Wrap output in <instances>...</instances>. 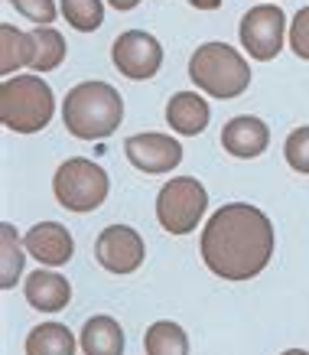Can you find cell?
I'll use <instances>...</instances> for the list:
<instances>
[{
	"instance_id": "1",
	"label": "cell",
	"mask_w": 309,
	"mask_h": 355,
	"mask_svg": "<svg viewBox=\"0 0 309 355\" xmlns=\"http://www.w3.org/2000/svg\"><path fill=\"white\" fill-rule=\"evenodd\" d=\"M274 225L247 202H228L202 228V261L215 277L241 284L257 277L274 258Z\"/></svg>"
},
{
	"instance_id": "2",
	"label": "cell",
	"mask_w": 309,
	"mask_h": 355,
	"mask_svg": "<svg viewBox=\"0 0 309 355\" xmlns=\"http://www.w3.org/2000/svg\"><path fill=\"white\" fill-rule=\"evenodd\" d=\"M124 121V98L107 82H78L62 101V124L78 140H105Z\"/></svg>"
},
{
	"instance_id": "3",
	"label": "cell",
	"mask_w": 309,
	"mask_h": 355,
	"mask_svg": "<svg viewBox=\"0 0 309 355\" xmlns=\"http://www.w3.org/2000/svg\"><path fill=\"white\" fill-rule=\"evenodd\" d=\"M55 114V95L43 76H10L0 85V124L13 134H36Z\"/></svg>"
},
{
	"instance_id": "4",
	"label": "cell",
	"mask_w": 309,
	"mask_h": 355,
	"mask_svg": "<svg viewBox=\"0 0 309 355\" xmlns=\"http://www.w3.org/2000/svg\"><path fill=\"white\" fill-rule=\"evenodd\" d=\"M189 78L209 98L228 101V98H238L247 92L251 65L228 43H202L189 59Z\"/></svg>"
},
{
	"instance_id": "5",
	"label": "cell",
	"mask_w": 309,
	"mask_h": 355,
	"mask_svg": "<svg viewBox=\"0 0 309 355\" xmlns=\"http://www.w3.org/2000/svg\"><path fill=\"white\" fill-rule=\"evenodd\" d=\"M107 189H111V180L105 166H98L88 157H69L53 176L55 202L69 212H95L107 199Z\"/></svg>"
},
{
	"instance_id": "6",
	"label": "cell",
	"mask_w": 309,
	"mask_h": 355,
	"mask_svg": "<svg viewBox=\"0 0 309 355\" xmlns=\"http://www.w3.org/2000/svg\"><path fill=\"white\" fill-rule=\"evenodd\" d=\"M205 209H209V193L195 176H179L166 180L157 193V218L170 235H189L199 228Z\"/></svg>"
},
{
	"instance_id": "7",
	"label": "cell",
	"mask_w": 309,
	"mask_h": 355,
	"mask_svg": "<svg viewBox=\"0 0 309 355\" xmlns=\"http://www.w3.org/2000/svg\"><path fill=\"white\" fill-rule=\"evenodd\" d=\"M283 33H287V17H283V10L277 3H257V7H251L241 17V26H238L241 46L257 62L277 59L280 49H283Z\"/></svg>"
},
{
	"instance_id": "8",
	"label": "cell",
	"mask_w": 309,
	"mask_h": 355,
	"mask_svg": "<svg viewBox=\"0 0 309 355\" xmlns=\"http://www.w3.org/2000/svg\"><path fill=\"white\" fill-rule=\"evenodd\" d=\"M111 62L121 76L134 78V82H147L160 72L163 65V46L160 40L147 30H127L121 33L114 46H111Z\"/></svg>"
},
{
	"instance_id": "9",
	"label": "cell",
	"mask_w": 309,
	"mask_h": 355,
	"mask_svg": "<svg viewBox=\"0 0 309 355\" xmlns=\"http://www.w3.org/2000/svg\"><path fill=\"white\" fill-rule=\"evenodd\" d=\"M95 258L111 274H134L147 258V248L130 225H107L95 241Z\"/></svg>"
},
{
	"instance_id": "10",
	"label": "cell",
	"mask_w": 309,
	"mask_h": 355,
	"mask_svg": "<svg viewBox=\"0 0 309 355\" xmlns=\"http://www.w3.org/2000/svg\"><path fill=\"white\" fill-rule=\"evenodd\" d=\"M124 153H127L130 166L140 173H173L182 160V147L173 134H134L124 140Z\"/></svg>"
},
{
	"instance_id": "11",
	"label": "cell",
	"mask_w": 309,
	"mask_h": 355,
	"mask_svg": "<svg viewBox=\"0 0 309 355\" xmlns=\"http://www.w3.org/2000/svg\"><path fill=\"white\" fill-rule=\"evenodd\" d=\"M23 248L30 251V258H36L43 268H62L75 254L72 232L59 222H39L33 225L23 238Z\"/></svg>"
},
{
	"instance_id": "12",
	"label": "cell",
	"mask_w": 309,
	"mask_h": 355,
	"mask_svg": "<svg viewBox=\"0 0 309 355\" xmlns=\"http://www.w3.org/2000/svg\"><path fill=\"white\" fill-rule=\"evenodd\" d=\"M222 147L238 160H254L270 147V128L261 118L238 114L222 128Z\"/></svg>"
},
{
	"instance_id": "13",
	"label": "cell",
	"mask_w": 309,
	"mask_h": 355,
	"mask_svg": "<svg viewBox=\"0 0 309 355\" xmlns=\"http://www.w3.org/2000/svg\"><path fill=\"white\" fill-rule=\"evenodd\" d=\"M23 297L30 303L33 310H43V313H59L69 306L72 300V284L55 274V270H33L26 284H23Z\"/></svg>"
},
{
	"instance_id": "14",
	"label": "cell",
	"mask_w": 309,
	"mask_h": 355,
	"mask_svg": "<svg viewBox=\"0 0 309 355\" xmlns=\"http://www.w3.org/2000/svg\"><path fill=\"white\" fill-rule=\"evenodd\" d=\"M212 121V108L199 92H176L166 101V124L182 137H199Z\"/></svg>"
},
{
	"instance_id": "15",
	"label": "cell",
	"mask_w": 309,
	"mask_h": 355,
	"mask_svg": "<svg viewBox=\"0 0 309 355\" xmlns=\"http://www.w3.org/2000/svg\"><path fill=\"white\" fill-rule=\"evenodd\" d=\"M85 355H124V329L114 316H91L78 333Z\"/></svg>"
},
{
	"instance_id": "16",
	"label": "cell",
	"mask_w": 309,
	"mask_h": 355,
	"mask_svg": "<svg viewBox=\"0 0 309 355\" xmlns=\"http://www.w3.org/2000/svg\"><path fill=\"white\" fill-rule=\"evenodd\" d=\"M33 55H36L33 33L17 30L13 23H0V76L10 78L17 69L33 65Z\"/></svg>"
},
{
	"instance_id": "17",
	"label": "cell",
	"mask_w": 309,
	"mask_h": 355,
	"mask_svg": "<svg viewBox=\"0 0 309 355\" xmlns=\"http://www.w3.org/2000/svg\"><path fill=\"white\" fill-rule=\"evenodd\" d=\"M26 355H75V333L62 323H43L26 336Z\"/></svg>"
},
{
	"instance_id": "18",
	"label": "cell",
	"mask_w": 309,
	"mask_h": 355,
	"mask_svg": "<svg viewBox=\"0 0 309 355\" xmlns=\"http://www.w3.org/2000/svg\"><path fill=\"white\" fill-rule=\"evenodd\" d=\"M33 43H36V55H33V72L36 76H46L59 69L65 59V36L55 26H33Z\"/></svg>"
},
{
	"instance_id": "19",
	"label": "cell",
	"mask_w": 309,
	"mask_h": 355,
	"mask_svg": "<svg viewBox=\"0 0 309 355\" xmlns=\"http://www.w3.org/2000/svg\"><path fill=\"white\" fill-rule=\"evenodd\" d=\"M143 349H147V355H189V336L179 323L160 320L147 329Z\"/></svg>"
},
{
	"instance_id": "20",
	"label": "cell",
	"mask_w": 309,
	"mask_h": 355,
	"mask_svg": "<svg viewBox=\"0 0 309 355\" xmlns=\"http://www.w3.org/2000/svg\"><path fill=\"white\" fill-rule=\"evenodd\" d=\"M59 10L69 26L78 33H95L105 23V3L101 0H59Z\"/></svg>"
},
{
	"instance_id": "21",
	"label": "cell",
	"mask_w": 309,
	"mask_h": 355,
	"mask_svg": "<svg viewBox=\"0 0 309 355\" xmlns=\"http://www.w3.org/2000/svg\"><path fill=\"white\" fill-rule=\"evenodd\" d=\"M0 245H3V268H0V287L3 291H10V287H17V277H20L23 270V248L20 241H17V232H13V225H0Z\"/></svg>"
},
{
	"instance_id": "22",
	"label": "cell",
	"mask_w": 309,
	"mask_h": 355,
	"mask_svg": "<svg viewBox=\"0 0 309 355\" xmlns=\"http://www.w3.org/2000/svg\"><path fill=\"white\" fill-rule=\"evenodd\" d=\"M283 157H287L290 170L309 176V128H297L283 144Z\"/></svg>"
},
{
	"instance_id": "23",
	"label": "cell",
	"mask_w": 309,
	"mask_h": 355,
	"mask_svg": "<svg viewBox=\"0 0 309 355\" xmlns=\"http://www.w3.org/2000/svg\"><path fill=\"white\" fill-rule=\"evenodd\" d=\"M10 7H17V13H23L36 26H49L55 23V0H7Z\"/></svg>"
},
{
	"instance_id": "24",
	"label": "cell",
	"mask_w": 309,
	"mask_h": 355,
	"mask_svg": "<svg viewBox=\"0 0 309 355\" xmlns=\"http://www.w3.org/2000/svg\"><path fill=\"white\" fill-rule=\"evenodd\" d=\"M290 49L309 62V7H303L290 23Z\"/></svg>"
},
{
	"instance_id": "25",
	"label": "cell",
	"mask_w": 309,
	"mask_h": 355,
	"mask_svg": "<svg viewBox=\"0 0 309 355\" xmlns=\"http://www.w3.org/2000/svg\"><path fill=\"white\" fill-rule=\"evenodd\" d=\"M189 7H195V10H218L222 0H189Z\"/></svg>"
},
{
	"instance_id": "26",
	"label": "cell",
	"mask_w": 309,
	"mask_h": 355,
	"mask_svg": "<svg viewBox=\"0 0 309 355\" xmlns=\"http://www.w3.org/2000/svg\"><path fill=\"white\" fill-rule=\"evenodd\" d=\"M107 3H111L114 10H134V7H137L140 0H107Z\"/></svg>"
},
{
	"instance_id": "27",
	"label": "cell",
	"mask_w": 309,
	"mask_h": 355,
	"mask_svg": "<svg viewBox=\"0 0 309 355\" xmlns=\"http://www.w3.org/2000/svg\"><path fill=\"white\" fill-rule=\"evenodd\" d=\"M283 355H309V352H306V349H287Z\"/></svg>"
}]
</instances>
